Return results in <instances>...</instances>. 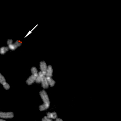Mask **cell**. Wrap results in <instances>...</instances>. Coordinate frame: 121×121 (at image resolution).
I'll return each instance as SVG.
<instances>
[{"instance_id":"6da1fadb","label":"cell","mask_w":121,"mask_h":121,"mask_svg":"<svg viewBox=\"0 0 121 121\" xmlns=\"http://www.w3.org/2000/svg\"><path fill=\"white\" fill-rule=\"evenodd\" d=\"M40 96L43 102V104L49 107L50 104V102L49 99V97L46 92L44 90L41 91L40 92Z\"/></svg>"},{"instance_id":"7a4b0ae2","label":"cell","mask_w":121,"mask_h":121,"mask_svg":"<svg viewBox=\"0 0 121 121\" xmlns=\"http://www.w3.org/2000/svg\"><path fill=\"white\" fill-rule=\"evenodd\" d=\"M14 117V113L11 112H0V118H12Z\"/></svg>"},{"instance_id":"3957f363","label":"cell","mask_w":121,"mask_h":121,"mask_svg":"<svg viewBox=\"0 0 121 121\" xmlns=\"http://www.w3.org/2000/svg\"><path fill=\"white\" fill-rule=\"evenodd\" d=\"M22 45V42L19 40H17L14 44H12L9 45H8V47L11 50L14 51L18 47H20Z\"/></svg>"},{"instance_id":"277c9868","label":"cell","mask_w":121,"mask_h":121,"mask_svg":"<svg viewBox=\"0 0 121 121\" xmlns=\"http://www.w3.org/2000/svg\"><path fill=\"white\" fill-rule=\"evenodd\" d=\"M40 68L41 70V71L45 76L47 66L46 65V62L44 61H41L40 62Z\"/></svg>"},{"instance_id":"5b68a950","label":"cell","mask_w":121,"mask_h":121,"mask_svg":"<svg viewBox=\"0 0 121 121\" xmlns=\"http://www.w3.org/2000/svg\"><path fill=\"white\" fill-rule=\"evenodd\" d=\"M52 73H53L52 68L51 65H49L48 66H47L45 76L46 77H52Z\"/></svg>"},{"instance_id":"8992f818","label":"cell","mask_w":121,"mask_h":121,"mask_svg":"<svg viewBox=\"0 0 121 121\" xmlns=\"http://www.w3.org/2000/svg\"><path fill=\"white\" fill-rule=\"evenodd\" d=\"M36 78H37L36 76H35L33 75H32L27 79L26 82L28 85H31L34 83V82L36 80Z\"/></svg>"},{"instance_id":"52a82bcc","label":"cell","mask_w":121,"mask_h":121,"mask_svg":"<svg viewBox=\"0 0 121 121\" xmlns=\"http://www.w3.org/2000/svg\"><path fill=\"white\" fill-rule=\"evenodd\" d=\"M41 83H42V86L43 88L44 89H47L49 87V84L47 80L46 77L45 76H43V78L41 81Z\"/></svg>"},{"instance_id":"ba28073f","label":"cell","mask_w":121,"mask_h":121,"mask_svg":"<svg viewBox=\"0 0 121 121\" xmlns=\"http://www.w3.org/2000/svg\"><path fill=\"white\" fill-rule=\"evenodd\" d=\"M43 76H45L43 74V73L40 71L39 73H38V76L37 77V78L36 79V82L37 83H41V81H42V79H43Z\"/></svg>"},{"instance_id":"9c48e42d","label":"cell","mask_w":121,"mask_h":121,"mask_svg":"<svg viewBox=\"0 0 121 121\" xmlns=\"http://www.w3.org/2000/svg\"><path fill=\"white\" fill-rule=\"evenodd\" d=\"M47 117L49 118H52V119H56L57 118V115L56 112H52V113H47Z\"/></svg>"},{"instance_id":"30bf717a","label":"cell","mask_w":121,"mask_h":121,"mask_svg":"<svg viewBox=\"0 0 121 121\" xmlns=\"http://www.w3.org/2000/svg\"><path fill=\"white\" fill-rule=\"evenodd\" d=\"M46 79L48 82L49 85H50L52 87L54 86L56 82L52 78V77H46Z\"/></svg>"},{"instance_id":"8fae6325","label":"cell","mask_w":121,"mask_h":121,"mask_svg":"<svg viewBox=\"0 0 121 121\" xmlns=\"http://www.w3.org/2000/svg\"><path fill=\"white\" fill-rule=\"evenodd\" d=\"M9 47H2L0 48V54L1 55H4L9 50Z\"/></svg>"},{"instance_id":"7c38bea8","label":"cell","mask_w":121,"mask_h":121,"mask_svg":"<svg viewBox=\"0 0 121 121\" xmlns=\"http://www.w3.org/2000/svg\"><path fill=\"white\" fill-rule=\"evenodd\" d=\"M31 71L32 75L37 77L38 75V71L37 69L35 67H33L31 69Z\"/></svg>"},{"instance_id":"4fadbf2b","label":"cell","mask_w":121,"mask_h":121,"mask_svg":"<svg viewBox=\"0 0 121 121\" xmlns=\"http://www.w3.org/2000/svg\"><path fill=\"white\" fill-rule=\"evenodd\" d=\"M6 79L2 75V74L0 73V83L2 85L6 83Z\"/></svg>"},{"instance_id":"5bb4252c","label":"cell","mask_w":121,"mask_h":121,"mask_svg":"<svg viewBox=\"0 0 121 121\" xmlns=\"http://www.w3.org/2000/svg\"><path fill=\"white\" fill-rule=\"evenodd\" d=\"M3 86L4 87V88L7 90H9L10 88V85H9V84L8 83H7V82H6L5 84H3Z\"/></svg>"},{"instance_id":"9a60e30c","label":"cell","mask_w":121,"mask_h":121,"mask_svg":"<svg viewBox=\"0 0 121 121\" xmlns=\"http://www.w3.org/2000/svg\"><path fill=\"white\" fill-rule=\"evenodd\" d=\"M42 121H52L51 119H50V118H48L47 116H44L42 119Z\"/></svg>"},{"instance_id":"2e32d148","label":"cell","mask_w":121,"mask_h":121,"mask_svg":"<svg viewBox=\"0 0 121 121\" xmlns=\"http://www.w3.org/2000/svg\"><path fill=\"white\" fill-rule=\"evenodd\" d=\"M13 43V40H9L7 41V44L8 45H9L10 44H12Z\"/></svg>"},{"instance_id":"e0dca14e","label":"cell","mask_w":121,"mask_h":121,"mask_svg":"<svg viewBox=\"0 0 121 121\" xmlns=\"http://www.w3.org/2000/svg\"><path fill=\"white\" fill-rule=\"evenodd\" d=\"M56 121H63V120L61 119H60V118H57Z\"/></svg>"},{"instance_id":"ac0fdd59","label":"cell","mask_w":121,"mask_h":121,"mask_svg":"<svg viewBox=\"0 0 121 121\" xmlns=\"http://www.w3.org/2000/svg\"><path fill=\"white\" fill-rule=\"evenodd\" d=\"M0 121H5V120H2V119H0Z\"/></svg>"}]
</instances>
